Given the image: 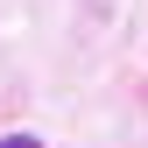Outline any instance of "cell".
<instances>
[{
  "instance_id": "1",
  "label": "cell",
  "mask_w": 148,
  "mask_h": 148,
  "mask_svg": "<svg viewBox=\"0 0 148 148\" xmlns=\"http://www.w3.org/2000/svg\"><path fill=\"white\" fill-rule=\"evenodd\" d=\"M0 148H42L35 134H0Z\"/></svg>"
}]
</instances>
